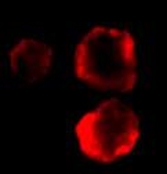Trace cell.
I'll list each match as a JSON object with an SVG mask.
<instances>
[{"mask_svg": "<svg viewBox=\"0 0 167 174\" xmlns=\"http://www.w3.org/2000/svg\"><path fill=\"white\" fill-rule=\"evenodd\" d=\"M53 39L44 29L32 25L11 32L2 53L7 82L18 86L55 84L61 60Z\"/></svg>", "mask_w": 167, "mask_h": 174, "instance_id": "3", "label": "cell"}, {"mask_svg": "<svg viewBox=\"0 0 167 174\" xmlns=\"http://www.w3.org/2000/svg\"><path fill=\"white\" fill-rule=\"evenodd\" d=\"M55 84H73L106 96H131L149 83L153 40L134 22H86L68 28Z\"/></svg>", "mask_w": 167, "mask_h": 174, "instance_id": "1", "label": "cell"}, {"mask_svg": "<svg viewBox=\"0 0 167 174\" xmlns=\"http://www.w3.org/2000/svg\"><path fill=\"white\" fill-rule=\"evenodd\" d=\"M102 96L73 118L69 144L83 163L113 166L138 154L148 129L129 97Z\"/></svg>", "mask_w": 167, "mask_h": 174, "instance_id": "2", "label": "cell"}]
</instances>
